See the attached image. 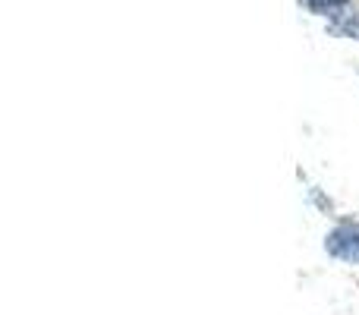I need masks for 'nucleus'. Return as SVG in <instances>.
I'll use <instances>...</instances> for the list:
<instances>
[{
	"mask_svg": "<svg viewBox=\"0 0 359 315\" xmlns=\"http://www.w3.org/2000/svg\"><path fill=\"white\" fill-rule=\"evenodd\" d=\"M331 29H334L337 35L359 38V13H353V10H344L341 16H334V22H331Z\"/></svg>",
	"mask_w": 359,
	"mask_h": 315,
	"instance_id": "nucleus-3",
	"label": "nucleus"
},
{
	"mask_svg": "<svg viewBox=\"0 0 359 315\" xmlns=\"http://www.w3.org/2000/svg\"><path fill=\"white\" fill-rule=\"evenodd\" d=\"M303 6L318 16H341V10H347L350 0H303Z\"/></svg>",
	"mask_w": 359,
	"mask_h": 315,
	"instance_id": "nucleus-2",
	"label": "nucleus"
},
{
	"mask_svg": "<svg viewBox=\"0 0 359 315\" xmlns=\"http://www.w3.org/2000/svg\"><path fill=\"white\" fill-rule=\"evenodd\" d=\"M325 249H328L334 259L356 262L359 265V224H353V221L337 224L328 234V240H325Z\"/></svg>",
	"mask_w": 359,
	"mask_h": 315,
	"instance_id": "nucleus-1",
	"label": "nucleus"
}]
</instances>
